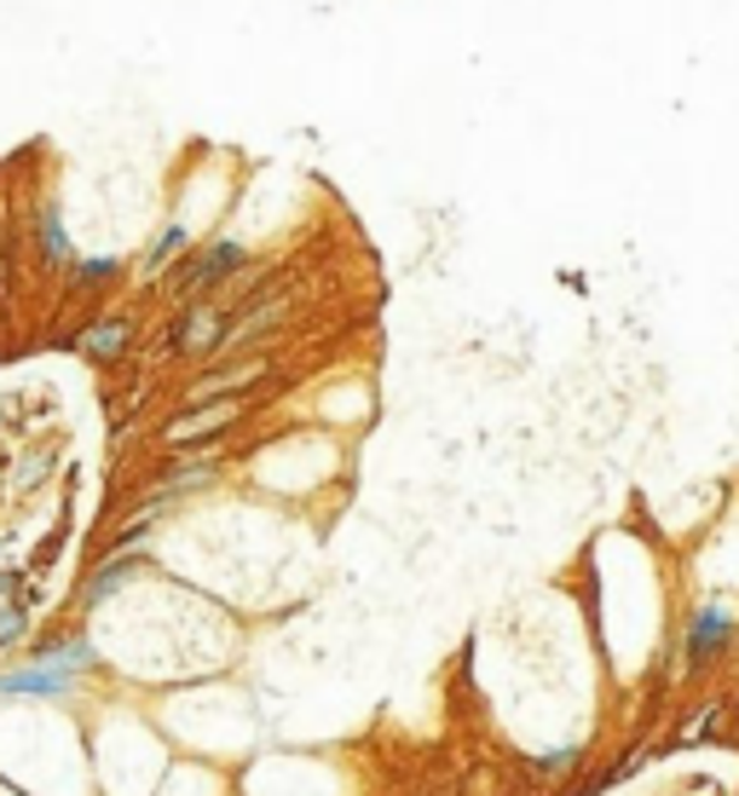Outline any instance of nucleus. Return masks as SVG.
I'll return each instance as SVG.
<instances>
[{
    "instance_id": "f257e3e1",
    "label": "nucleus",
    "mask_w": 739,
    "mask_h": 796,
    "mask_svg": "<svg viewBox=\"0 0 739 796\" xmlns=\"http://www.w3.org/2000/svg\"><path fill=\"white\" fill-rule=\"evenodd\" d=\"M232 422H237V399L191 404L186 416H173V422H168V445H197V439H209V433L232 427Z\"/></svg>"
},
{
    "instance_id": "f03ea898",
    "label": "nucleus",
    "mask_w": 739,
    "mask_h": 796,
    "mask_svg": "<svg viewBox=\"0 0 739 796\" xmlns=\"http://www.w3.org/2000/svg\"><path fill=\"white\" fill-rule=\"evenodd\" d=\"M75 670L70 664H30V670H12V676H0V692H18V699H53V692H70Z\"/></svg>"
},
{
    "instance_id": "7ed1b4c3",
    "label": "nucleus",
    "mask_w": 739,
    "mask_h": 796,
    "mask_svg": "<svg viewBox=\"0 0 739 796\" xmlns=\"http://www.w3.org/2000/svg\"><path fill=\"white\" fill-rule=\"evenodd\" d=\"M728 635H733V618H728L722 606H705L699 618H694V629H687V664L717 658V652L728 647Z\"/></svg>"
},
{
    "instance_id": "20e7f679",
    "label": "nucleus",
    "mask_w": 739,
    "mask_h": 796,
    "mask_svg": "<svg viewBox=\"0 0 739 796\" xmlns=\"http://www.w3.org/2000/svg\"><path fill=\"white\" fill-rule=\"evenodd\" d=\"M225 341V318L214 312V306H191L186 323H180V336H173V347L180 352H214Z\"/></svg>"
},
{
    "instance_id": "39448f33",
    "label": "nucleus",
    "mask_w": 739,
    "mask_h": 796,
    "mask_svg": "<svg viewBox=\"0 0 739 796\" xmlns=\"http://www.w3.org/2000/svg\"><path fill=\"white\" fill-rule=\"evenodd\" d=\"M127 341H134V323H127V318H105V323H93L75 347H82L93 364H116V358L127 352Z\"/></svg>"
},
{
    "instance_id": "423d86ee",
    "label": "nucleus",
    "mask_w": 739,
    "mask_h": 796,
    "mask_svg": "<svg viewBox=\"0 0 739 796\" xmlns=\"http://www.w3.org/2000/svg\"><path fill=\"white\" fill-rule=\"evenodd\" d=\"M261 370H266L261 358H243V364H232V370H214V375H202L197 388H191V404H214V399H232V393L243 388V381H254Z\"/></svg>"
},
{
    "instance_id": "0eeeda50",
    "label": "nucleus",
    "mask_w": 739,
    "mask_h": 796,
    "mask_svg": "<svg viewBox=\"0 0 739 796\" xmlns=\"http://www.w3.org/2000/svg\"><path fill=\"white\" fill-rule=\"evenodd\" d=\"M232 266H243V248H237V243H214L209 254H197V261L186 266L180 289H202V284H214V277H225Z\"/></svg>"
},
{
    "instance_id": "6e6552de",
    "label": "nucleus",
    "mask_w": 739,
    "mask_h": 796,
    "mask_svg": "<svg viewBox=\"0 0 739 796\" xmlns=\"http://www.w3.org/2000/svg\"><path fill=\"white\" fill-rule=\"evenodd\" d=\"M127 577H134V560H110V566H98V577L82 588V601H87V606H98L105 595H116V588H122Z\"/></svg>"
},
{
    "instance_id": "1a4fd4ad",
    "label": "nucleus",
    "mask_w": 739,
    "mask_h": 796,
    "mask_svg": "<svg viewBox=\"0 0 739 796\" xmlns=\"http://www.w3.org/2000/svg\"><path fill=\"white\" fill-rule=\"evenodd\" d=\"M41 254H46V266H64V261H70V243H64L59 209H41Z\"/></svg>"
},
{
    "instance_id": "9d476101",
    "label": "nucleus",
    "mask_w": 739,
    "mask_h": 796,
    "mask_svg": "<svg viewBox=\"0 0 739 796\" xmlns=\"http://www.w3.org/2000/svg\"><path fill=\"white\" fill-rule=\"evenodd\" d=\"M30 635V612L23 606H0V647H18Z\"/></svg>"
},
{
    "instance_id": "9b49d317",
    "label": "nucleus",
    "mask_w": 739,
    "mask_h": 796,
    "mask_svg": "<svg viewBox=\"0 0 739 796\" xmlns=\"http://www.w3.org/2000/svg\"><path fill=\"white\" fill-rule=\"evenodd\" d=\"M116 272H122L116 261H82V266H75V284H82V289H98V284H110Z\"/></svg>"
},
{
    "instance_id": "f8f14e48",
    "label": "nucleus",
    "mask_w": 739,
    "mask_h": 796,
    "mask_svg": "<svg viewBox=\"0 0 739 796\" xmlns=\"http://www.w3.org/2000/svg\"><path fill=\"white\" fill-rule=\"evenodd\" d=\"M180 248H186V231L173 225V231H162V237H157V248H150V261H145V266L157 272V266H168V261H173V254H180Z\"/></svg>"
},
{
    "instance_id": "ddd939ff",
    "label": "nucleus",
    "mask_w": 739,
    "mask_h": 796,
    "mask_svg": "<svg viewBox=\"0 0 739 796\" xmlns=\"http://www.w3.org/2000/svg\"><path fill=\"white\" fill-rule=\"evenodd\" d=\"M12 588H18V572H7V566H0V601H7Z\"/></svg>"
}]
</instances>
